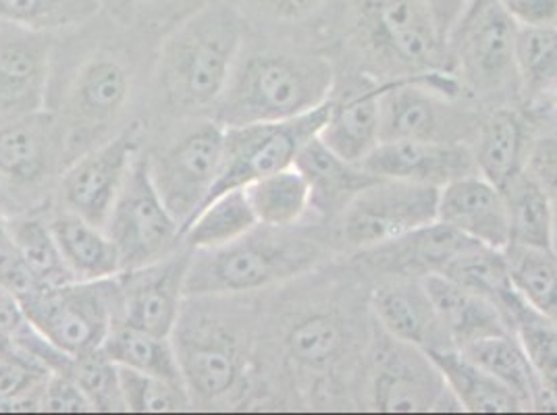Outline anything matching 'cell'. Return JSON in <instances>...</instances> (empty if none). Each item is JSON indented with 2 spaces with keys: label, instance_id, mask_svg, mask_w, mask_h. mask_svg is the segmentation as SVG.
<instances>
[{
  "label": "cell",
  "instance_id": "6da1fadb",
  "mask_svg": "<svg viewBox=\"0 0 557 415\" xmlns=\"http://www.w3.org/2000/svg\"><path fill=\"white\" fill-rule=\"evenodd\" d=\"M161 34L100 13L57 36L47 109L63 127L70 164L141 118Z\"/></svg>",
  "mask_w": 557,
  "mask_h": 415
},
{
  "label": "cell",
  "instance_id": "7a4b0ae2",
  "mask_svg": "<svg viewBox=\"0 0 557 415\" xmlns=\"http://www.w3.org/2000/svg\"><path fill=\"white\" fill-rule=\"evenodd\" d=\"M250 27L230 0H202L159 38L141 121L146 131L212 115Z\"/></svg>",
  "mask_w": 557,
  "mask_h": 415
},
{
  "label": "cell",
  "instance_id": "3957f363",
  "mask_svg": "<svg viewBox=\"0 0 557 415\" xmlns=\"http://www.w3.org/2000/svg\"><path fill=\"white\" fill-rule=\"evenodd\" d=\"M252 295H186L171 343L194 410L250 405L260 332Z\"/></svg>",
  "mask_w": 557,
  "mask_h": 415
},
{
  "label": "cell",
  "instance_id": "277c9868",
  "mask_svg": "<svg viewBox=\"0 0 557 415\" xmlns=\"http://www.w3.org/2000/svg\"><path fill=\"white\" fill-rule=\"evenodd\" d=\"M333 86L335 71L325 56L255 47L248 36L210 118L223 127L287 121L325 104Z\"/></svg>",
  "mask_w": 557,
  "mask_h": 415
},
{
  "label": "cell",
  "instance_id": "5b68a950",
  "mask_svg": "<svg viewBox=\"0 0 557 415\" xmlns=\"http://www.w3.org/2000/svg\"><path fill=\"white\" fill-rule=\"evenodd\" d=\"M325 254V243L302 225H256L230 246L191 252L186 295L269 291L312 273Z\"/></svg>",
  "mask_w": 557,
  "mask_h": 415
},
{
  "label": "cell",
  "instance_id": "8992f818",
  "mask_svg": "<svg viewBox=\"0 0 557 415\" xmlns=\"http://www.w3.org/2000/svg\"><path fill=\"white\" fill-rule=\"evenodd\" d=\"M223 150L225 127L210 116L146 131L150 179L182 232L209 202L221 177Z\"/></svg>",
  "mask_w": 557,
  "mask_h": 415
},
{
  "label": "cell",
  "instance_id": "52a82bcc",
  "mask_svg": "<svg viewBox=\"0 0 557 415\" xmlns=\"http://www.w3.org/2000/svg\"><path fill=\"white\" fill-rule=\"evenodd\" d=\"M67 166L65 134L52 111L0 127V187L9 216L50 210Z\"/></svg>",
  "mask_w": 557,
  "mask_h": 415
},
{
  "label": "cell",
  "instance_id": "ba28073f",
  "mask_svg": "<svg viewBox=\"0 0 557 415\" xmlns=\"http://www.w3.org/2000/svg\"><path fill=\"white\" fill-rule=\"evenodd\" d=\"M354 32L358 45L404 77L445 71L447 36L429 0H360Z\"/></svg>",
  "mask_w": 557,
  "mask_h": 415
},
{
  "label": "cell",
  "instance_id": "9c48e42d",
  "mask_svg": "<svg viewBox=\"0 0 557 415\" xmlns=\"http://www.w3.org/2000/svg\"><path fill=\"white\" fill-rule=\"evenodd\" d=\"M24 310L52 345L75 360L102 349L113 326L121 323L119 280H71L45 287L25 301Z\"/></svg>",
  "mask_w": 557,
  "mask_h": 415
},
{
  "label": "cell",
  "instance_id": "30bf717a",
  "mask_svg": "<svg viewBox=\"0 0 557 415\" xmlns=\"http://www.w3.org/2000/svg\"><path fill=\"white\" fill-rule=\"evenodd\" d=\"M458 92L460 84L449 71L387 81L381 98V141H462L468 131L476 136V121L451 104Z\"/></svg>",
  "mask_w": 557,
  "mask_h": 415
},
{
  "label": "cell",
  "instance_id": "8fae6325",
  "mask_svg": "<svg viewBox=\"0 0 557 415\" xmlns=\"http://www.w3.org/2000/svg\"><path fill=\"white\" fill-rule=\"evenodd\" d=\"M440 187L374 179L339 214V239L351 250H372L437 221Z\"/></svg>",
  "mask_w": 557,
  "mask_h": 415
},
{
  "label": "cell",
  "instance_id": "7c38bea8",
  "mask_svg": "<svg viewBox=\"0 0 557 415\" xmlns=\"http://www.w3.org/2000/svg\"><path fill=\"white\" fill-rule=\"evenodd\" d=\"M329 109L331 98L319 109L287 121L225 127L223 168L210 200L292 166L304 146L325 127Z\"/></svg>",
  "mask_w": 557,
  "mask_h": 415
},
{
  "label": "cell",
  "instance_id": "4fadbf2b",
  "mask_svg": "<svg viewBox=\"0 0 557 415\" xmlns=\"http://www.w3.org/2000/svg\"><path fill=\"white\" fill-rule=\"evenodd\" d=\"M144 141V121L136 118L116 136L71 162L57 184L52 206L70 210L104 229Z\"/></svg>",
  "mask_w": 557,
  "mask_h": 415
},
{
  "label": "cell",
  "instance_id": "5bb4252c",
  "mask_svg": "<svg viewBox=\"0 0 557 415\" xmlns=\"http://www.w3.org/2000/svg\"><path fill=\"white\" fill-rule=\"evenodd\" d=\"M104 231L116 246L123 271L157 262L184 246L182 227L152 185L144 150L116 198Z\"/></svg>",
  "mask_w": 557,
  "mask_h": 415
},
{
  "label": "cell",
  "instance_id": "9a60e30c",
  "mask_svg": "<svg viewBox=\"0 0 557 415\" xmlns=\"http://www.w3.org/2000/svg\"><path fill=\"white\" fill-rule=\"evenodd\" d=\"M387 341L376 349L372 368V410L389 414L462 412L442 372L420 347Z\"/></svg>",
  "mask_w": 557,
  "mask_h": 415
},
{
  "label": "cell",
  "instance_id": "2e32d148",
  "mask_svg": "<svg viewBox=\"0 0 557 415\" xmlns=\"http://www.w3.org/2000/svg\"><path fill=\"white\" fill-rule=\"evenodd\" d=\"M57 36L0 24V127L47 111Z\"/></svg>",
  "mask_w": 557,
  "mask_h": 415
},
{
  "label": "cell",
  "instance_id": "e0dca14e",
  "mask_svg": "<svg viewBox=\"0 0 557 415\" xmlns=\"http://www.w3.org/2000/svg\"><path fill=\"white\" fill-rule=\"evenodd\" d=\"M516 34L518 25L497 2L460 20L449 40L458 38L462 84L476 93H493L518 81Z\"/></svg>",
  "mask_w": 557,
  "mask_h": 415
},
{
  "label": "cell",
  "instance_id": "ac0fdd59",
  "mask_svg": "<svg viewBox=\"0 0 557 415\" xmlns=\"http://www.w3.org/2000/svg\"><path fill=\"white\" fill-rule=\"evenodd\" d=\"M191 250L182 246L146 266L116 275L121 289V323L139 330L171 337L186 300L187 268Z\"/></svg>",
  "mask_w": 557,
  "mask_h": 415
},
{
  "label": "cell",
  "instance_id": "d6986e66",
  "mask_svg": "<svg viewBox=\"0 0 557 415\" xmlns=\"http://www.w3.org/2000/svg\"><path fill=\"white\" fill-rule=\"evenodd\" d=\"M360 166L381 179L433 185L440 189L460 177L479 173L472 146L465 141H381Z\"/></svg>",
  "mask_w": 557,
  "mask_h": 415
},
{
  "label": "cell",
  "instance_id": "ffe728a7",
  "mask_svg": "<svg viewBox=\"0 0 557 415\" xmlns=\"http://www.w3.org/2000/svg\"><path fill=\"white\" fill-rule=\"evenodd\" d=\"M437 221L488 248L506 250L510 246V218L504 191L479 173L443 185Z\"/></svg>",
  "mask_w": 557,
  "mask_h": 415
},
{
  "label": "cell",
  "instance_id": "44dd1931",
  "mask_svg": "<svg viewBox=\"0 0 557 415\" xmlns=\"http://www.w3.org/2000/svg\"><path fill=\"white\" fill-rule=\"evenodd\" d=\"M371 303L383 332L397 341L424 351L456 349L420 278L395 277L387 280L372 291Z\"/></svg>",
  "mask_w": 557,
  "mask_h": 415
},
{
  "label": "cell",
  "instance_id": "7402d4cb",
  "mask_svg": "<svg viewBox=\"0 0 557 415\" xmlns=\"http://www.w3.org/2000/svg\"><path fill=\"white\" fill-rule=\"evenodd\" d=\"M275 341L285 364L294 372L323 374L344 360L349 335L335 312L300 307L281 316Z\"/></svg>",
  "mask_w": 557,
  "mask_h": 415
},
{
  "label": "cell",
  "instance_id": "603a6c76",
  "mask_svg": "<svg viewBox=\"0 0 557 415\" xmlns=\"http://www.w3.org/2000/svg\"><path fill=\"white\" fill-rule=\"evenodd\" d=\"M387 88L362 79L354 84L348 92L331 98V109L325 127L319 138L326 146L354 164L364 161L381 141V98Z\"/></svg>",
  "mask_w": 557,
  "mask_h": 415
},
{
  "label": "cell",
  "instance_id": "cb8c5ba5",
  "mask_svg": "<svg viewBox=\"0 0 557 415\" xmlns=\"http://www.w3.org/2000/svg\"><path fill=\"white\" fill-rule=\"evenodd\" d=\"M472 243L479 241L435 221L385 246L364 250V254L369 255L372 266L394 277L422 278L443 273V268Z\"/></svg>",
  "mask_w": 557,
  "mask_h": 415
},
{
  "label": "cell",
  "instance_id": "d4e9b609",
  "mask_svg": "<svg viewBox=\"0 0 557 415\" xmlns=\"http://www.w3.org/2000/svg\"><path fill=\"white\" fill-rule=\"evenodd\" d=\"M294 166L308 184L312 212L323 216H339L367 185L379 179L360 164L335 154L319 136L298 152Z\"/></svg>",
  "mask_w": 557,
  "mask_h": 415
},
{
  "label": "cell",
  "instance_id": "484cf974",
  "mask_svg": "<svg viewBox=\"0 0 557 415\" xmlns=\"http://www.w3.org/2000/svg\"><path fill=\"white\" fill-rule=\"evenodd\" d=\"M420 280L435 303L456 349L493 335L513 332L504 310L487 298L443 275H426Z\"/></svg>",
  "mask_w": 557,
  "mask_h": 415
},
{
  "label": "cell",
  "instance_id": "4316f807",
  "mask_svg": "<svg viewBox=\"0 0 557 415\" xmlns=\"http://www.w3.org/2000/svg\"><path fill=\"white\" fill-rule=\"evenodd\" d=\"M48 225L75 280H100L121 275V257L109 232L70 210L52 206Z\"/></svg>",
  "mask_w": 557,
  "mask_h": 415
},
{
  "label": "cell",
  "instance_id": "83f0119b",
  "mask_svg": "<svg viewBox=\"0 0 557 415\" xmlns=\"http://www.w3.org/2000/svg\"><path fill=\"white\" fill-rule=\"evenodd\" d=\"M431 360L449 387L462 412L474 414H511V412H529L527 405L502 385L487 369L476 366L462 355L458 349L426 351Z\"/></svg>",
  "mask_w": 557,
  "mask_h": 415
},
{
  "label": "cell",
  "instance_id": "f1b7e54d",
  "mask_svg": "<svg viewBox=\"0 0 557 415\" xmlns=\"http://www.w3.org/2000/svg\"><path fill=\"white\" fill-rule=\"evenodd\" d=\"M529 131L520 116L508 109L488 115L476 129L474 161L479 175H483L499 189L527 166Z\"/></svg>",
  "mask_w": 557,
  "mask_h": 415
},
{
  "label": "cell",
  "instance_id": "f546056e",
  "mask_svg": "<svg viewBox=\"0 0 557 415\" xmlns=\"http://www.w3.org/2000/svg\"><path fill=\"white\" fill-rule=\"evenodd\" d=\"M458 351L506 385L527 405V410H547L545 392L513 332L485 337L460 347Z\"/></svg>",
  "mask_w": 557,
  "mask_h": 415
},
{
  "label": "cell",
  "instance_id": "4dcf8cb0",
  "mask_svg": "<svg viewBox=\"0 0 557 415\" xmlns=\"http://www.w3.org/2000/svg\"><path fill=\"white\" fill-rule=\"evenodd\" d=\"M256 225L255 210L246 198L244 187H235L214 196L205 204L182 232V241L191 252L216 250L237 241L246 232L252 231Z\"/></svg>",
  "mask_w": 557,
  "mask_h": 415
},
{
  "label": "cell",
  "instance_id": "1f68e13d",
  "mask_svg": "<svg viewBox=\"0 0 557 415\" xmlns=\"http://www.w3.org/2000/svg\"><path fill=\"white\" fill-rule=\"evenodd\" d=\"M508 218L510 243L536 250H552L556 204L527 168L502 187Z\"/></svg>",
  "mask_w": 557,
  "mask_h": 415
},
{
  "label": "cell",
  "instance_id": "d6a6232c",
  "mask_svg": "<svg viewBox=\"0 0 557 415\" xmlns=\"http://www.w3.org/2000/svg\"><path fill=\"white\" fill-rule=\"evenodd\" d=\"M440 275L499 305L511 324V312L522 298L511 287L508 260L504 250H495L483 243H472L470 248L456 255Z\"/></svg>",
  "mask_w": 557,
  "mask_h": 415
},
{
  "label": "cell",
  "instance_id": "836d02e7",
  "mask_svg": "<svg viewBox=\"0 0 557 415\" xmlns=\"http://www.w3.org/2000/svg\"><path fill=\"white\" fill-rule=\"evenodd\" d=\"M244 191L255 210L258 225L298 227L308 212H312L310 189L294 164L244 185Z\"/></svg>",
  "mask_w": 557,
  "mask_h": 415
},
{
  "label": "cell",
  "instance_id": "e575fe53",
  "mask_svg": "<svg viewBox=\"0 0 557 415\" xmlns=\"http://www.w3.org/2000/svg\"><path fill=\"white\" fill-rule=\"evenodd\" d=\"M47 212H22L9 216V231L15 250L42 287H57L75 280L50 231Z\"/></svg>",
  "mask_w": 557,
  "mask_h": 415
},
{
  "label": "cell",
  "instance_id": "d590c367",
  "mask_svg": "<svg viewBox=\"0 0 557 415\" xmlns=\"http://www.w3.org/2000/svg\"><path fill=\"white\" fill-rule=\"evenodd\" d=\"M504 252L516 293L536 314L557 324V255L513 243Z\"/></svg>",
  "mask_w": 557,
  "mask_h": 415
},
{
  "label": "cell",
  "instance_id": "8d00e7d4",
  "mask_svg": "<svg viewBox=\"0 0 557 415\" xmlns=\"http://www.w3.org/2000/svg\"><path fill=\"white\" fill-rule=\"evenodd\" d=\"M102 351L116 366L184 382L171 337H159L139 330L136 326L116 323L111 335L107 337Z\"/></svg>",
  "mask_w": 557,
  "mask_h": 415
},
{
  "label": "cell",
  "instance_id": "74e56055",
  "mask_svg": "<svg viewBox=\"0 0 557 415\" xmlns=\"http://www.w3.org/2000/svg\"><path fill=\"white\" fill-rule=\"evenodd\" d=\"M102 13L96 0H0V24L61 36Z\"/></svg>",
  "mask_w": 557,
  "mask_h": 415
},
{
  "label": "cell",
  "instance_id": "f35d334b",
  "mask_svg": "<svg viewBox=\"0 0 557 415\" xmlns=\"http://www.w3.org/2000/svg\"><path fill=\"white\" fill-rule=\"evenodd\" d=\"M516 75L529 100L557 92V25L518 27Z\"/></svg>",
  "mask_w": 557,
  "mask_h": 415
},
{
  "label": "cell",
  "instance_id": "ab89813d",
  "mask_svg": "<svg viewBox=\"0 0 557 415\" xmlns=\"http://www.w3.org/2000/svg\"><path fill=\"white\" fill-rule=\"evenodd\" d=\"M511 330L545 392L547 410H557V324L520 301L511 312Z\"/></svg>",
  "mask_w": 557,
  "mask_h": 415
},
{
  "label": "cell",
  "instance_id": "60d3db41",
  "mask_svg": "<svg viewBox=\"0 0 557 415\" xmlns=\"http://www.w3.org/2000/svg\"><path fill=\"white\" fill-rule=\"evenodd\" d=\"M119 378L127 412L169 414L194 410L186 385L180 380H169L163 376L144 374L123 366H119Z\"/></svg>",
  "mask_w": 557,
  "mask_h": 415
},
{
  "label": "cell",
  "instance_id": "b9f144b4",
  "mask_svg": "<svg viewBox=\"0 0 557 415\" xmlns=\"http://www.w3.org/2000/svg\"><path fill=\"white\" fill-rule=\"evenodd\" d=\"M54 369L13 351L0 360V412H38L45 385Z\"/></svg>",
  "mask_w": 557,
  "mask_h": 415
},
{
  "label": "cell",
  "instance_id": "7bdbcfd3",
  "mask_svg": "<svg viewBox=\"0 0 557 415\" xmlns=\"http://www.w3.org/2000/svg\"><path fill=\"white\" fill-rule=\"evenodd\" d=\"M70 374L92 403L94 412H127L119 366L102 349L75 357L71 362Z\"/></svg>",
  "mask_w": 557,
  "mask_h": 415
},
{
  "label": "cell",
  "instance_id": "ee69618b",
  "mask_svg": "<svg viewBox=\"0 0 557 415\" xmlns=\"http://www.w3.org/2000/svg\"><path fill=\"white\" fill-rule=\"evenodd\" d=\"M248 27L289 29L317 20L329 0H230Z\"/></svg>",
  "mask_w": 557,
  "mask_h": 415
},
{
  "label": "cell",
  "instance_id": "f6af8a7d",
  "mask_svg": "<svg viewBox=\"0 0 557 415\" xmlns=\"http://www.w3.org/2000/svg\"><path fill=\"white\" fill-rule=\"evenodd\" d=\"M38 412H57V414H82L94 412L92 403L73 380L70 372H52L40 397Z\"/></svg>",
  "mask_w": 557,
  "mask_h": 415
},
{
  "label": "cell",
  "instance_id": "bcb514c9",
  "mask_svg": "<svg viewBox=\"0 0 557 415\" xmlns=\"http://www.w3.org/2000/svg\"><path fill=\"white\" fill-rule=\"evenodd\" d=\"M524 168L557 204V127L531 139Z\"/></svg>",
  "mask_w": 557,
  "mask_h": 415
},
{
  "label": "cell",
  "instance_id": "7dc6e473",
  "mask_svg": "<svg viewBox=\"0 0 557 415\" xmlns=\"http://www.w3.org/2000/svg\"><path fill=\"white\" fill-rule=\"evenodd\" d=\"M0 287L17 298L22 305L45 289L25 264L24 257L15 250V246L0 252Z\"/></svg>",
  "mask_w": 557,
  "mask_h": 415
},
{
  "label": "cell",
  "instance_id": "c3c4849f",
  "mask_svg": "<svg viewBox=\"0 0 557 415\" xmlns=\"http://www.w3.org/2000/svg\"><path fill=\"white\" fill-rule=\"evenodd\" d=\"M518 27L557 25V0H497Z\"/></svg>",
  "mask_w": 557,
  "mask_h": 415
},
{
  "label": "cell",
  "instance_id": "681fc988",
  "mask_svg": "<svg viewBox=\"0 0 557 415\" xmlns=\"http://www.w3.org/2000/svg\"><path fill=\"white\" fill-rule=\"evenodd\" d=\"M184 4H186V0H136L139 22L154 25V27H159V29H161L164 20L171 17V15H175L177 9H184ZM184 11L187 13V9H184ZM177 20H180V17L175 15V22H177Z\"/></svg>",
  "mask_w": 557,
  "mask_h": 415
},
{
  "label": "cell",
  "instance_id": "f907efd6",
  "mask_svg": "<svg viewBox=\"0 0 557 415\" xmlns=\"http://www.w3.org/2000/svg\"><path fill=\"white\" fill-rule=\"evenodd\" d=\"M429 2H431L433 11H435V15L440 20V25H442L447 40H449L451 32L456 29V25L462 20L470 0H429Z\"/></svg>",
  "mask_w": 557,
  "mask_h": 415
},
{
  "label": "cell",
  "instance_id": "816d5d0a",
  "mask_svg": "<svg viewBox=\"0 0 557 415\" xmlns=\"http://www.w3.org/2000/svg\"><path fill=\"white\" fill-rule=\"evenodd\" d=\"M96 2L102 7L104 15L113 17L116 22H123V24L139 22L136 0H96Z\"/></svg>",
  "mask_w": 557,
  "mask_h": 415
},
{
  "label": "cell",
  "instance_id": "f5cc1de1",
  "mask_svg": "<svg viewBox=\"0 0 557 415\" xmlns=\"http://www.w3.org/2000/svg\"><path fill=\"white\" fill-rule=\"evenodd\" d=\"M13 248V239H11V231H9V214L0 208V252Z\"/></svg>",
  "mask_w": 557,
  "mask_h": 415
},
{
  "label": "cell",
  "instance_id": "db71d44e",
  "mask_svg": "<svg viewBox=\"0 0 557 415\" xmlns=\"http://www.w3.org/2000/svg\"><path fill=\"white\" fill-rule=\"evenodd\" d=\"M493 2H497V0H470V4H468V9H466L462 20L468 17V15H472V13H476V11H481V9H485V7L493 4ZM458 24H460V22H458Z\"/></svg>",
  "mask_w": 557,
  "mask_h": 415
},
{
  "label": "cell",
  "instance_id": "11a10c76",
  "mask_svg": "<svg viewBox=\"0 0 557 415\" xmlns=\"http://www.w3.org/2000/svg\"><path fill=\"white\" fill-rule=\"evenodd\" d=\"M552 252L557 255V204L556 214H554V243H552Z\"/></svg>",
  "mask_w": 557,
  "mask_h": 415
},
{
  "label": "cell",
  "instance_id": "9f6ffc18",
  "mask_svg": "<svg viewBox=\"0 0 557 415\" xmlns=\"http://www.w3.org/2000/svg\"><path fill=\"white\" fill-rule=\"evenodd\" d=\"M11 353H13V349L7 345L4 341H0V360H2V357H7V355H11Z\"/></svg>",
  "mask_w": 557,
  "mask_h": 415
},
{
  "label": "cell",
  "instance_id": "6f0895ef",
  "mask_svg": "<svg viewBox=\"0 0 557 415\" xmlns=\"http://www.w3.org/2000/svg\"><path fill=\"white\" fill-rule=\"evenodd\" d=\"M0 208L7 212V206H4V193H2V187H0Z\"/></svg>",
  "mask_w": 557,
  "mask_h": 415
},
{
  "label": "cell",
  "instance_id": "680465c9",
  "mask_svg": "<svg viewBox=\"0 0 557 415\" xmlns=\"http://www.w3.org/2000/svg\"><path fill=\"white\" fill-rule=\"evenodd\" d=\"M554 104H556V109H557V92L554 93Z\"/></svg>",
  "mask_w": 557,
  "mask_h": 415
}]
</instances>
